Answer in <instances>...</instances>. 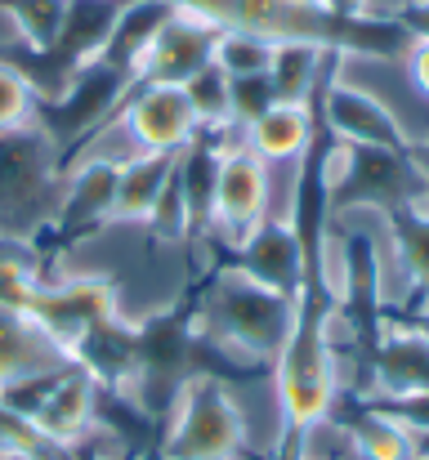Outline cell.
Returning <instances> with one entry per match:
<instances>
[{"mask_svg": "<svg viewBox=\"0 0 429 460\" xmlns=\"http://www.w3.org/2000/svg\"><path fill=\"white\" fill-rule=\"evenodd\" d=\"M210 242H170L147 224L108 219L72 242H58L49 255V278L94 282L112 300V322L143 331L152 322L174 317L192 282H201L219 260H210Z\"/></svg>", "mask_w": 429, "mask_h": 460, "instance_id": "6da1fadb", "label": "cell"}, {"mask_svg": "<svg viewBox=\"0 0 429 460\" xmlns=\"http://www.w3.org/2000/svg\"><path fill=\"white\" fill-rule=\"evenodd\" d=\"M299 296H278L260 282H251L233 260H219L197 282V305L188 317L192 353H215V376L228 371H269L282 353L286 335L295 326Z\"/></svg>", "mask_w": 429, "mask_h": 460, "instance_id": "7a4b0ae2", "label": "cell"}, {"mask_svg": "<svg viewBox=\"0 0 429 460\" xmlns=\"http://www.w3.org/2000/svg\"><path fill=\"white\" fill-rule=\"evenodd\" d=\"M335 308L331 287L322 282L313 255H308V278L299 291V313L295 326L286 335L282 353L273 358L269 376H273V394H278V411L286 425V443L295 434H304L308 425L335 416L340 402V380H335V353H331V335H326V317Z\"/></svg>", "mask_w": 429, "mask_h": 460, "instance_id": "3957f363", "label": "cell"}, {"mask_svg": "<svg viewBox=\"0 0 429 460\" xmlns=\"http://www.w3.org/2000/svg\"><path fill=\"white\" fill-rule=\"evenodd\" d=\"M197 130L201 126H197V112L183 85H130L121 108L63 156V170H76V165L121 170L143 156H170L188 148Z\"/></svg>", "mask_w": 429, "mask_h": 460, "instance_id": "277c9868", "label": "cell"}, {"mask_svg": "<svg viewBox=\"0 0 429 460\" xmlns=\"http://www.w3.org/2000/svg\"><path fill=\"white\" fill-rule=\"evenodd\" d=\"M63 188V148L40 121L0 135V242H45Z\"/></svg>", "mask_w": 429, "mask_h": 460, "instance_id": "5b68a950", "label": "cell"}, {"mask_svg": "<svg viewBox=\"0 0 429 460\" xmlns=\"http://www.w3.org/2000/svg\"><path fill=\"white\" fill-rule=\"evenodd\" d=\"M246 434L228 385L215 371L192 367L161 420V460H237Z\"/></svg>", "mask_w": 429, "mask_h": 460, "instance_id": "8992f818", "label": "cell"}, {"mask_svg": "<svg viewBox=\"0 0 429 460\" xmlns=\"http://www.w3.org/2000/svg\"><path fill=\"white\" fill-rule=\"evenodd\" d=\"M273 215V170L264 156L246 148L242 130L219 139V174H215V206L206 242L219 251H237L260 224Z\"/></svg>", "mask_w": 429, "mask_h": 460, "instance_id": "52a82bcc", "label": "cell"}, {"mask_svg": "<svg viewBox=\"0 0 429 460\" xmlns=\"http://www.w3.org/2000/svg\"><path fill=\"white\" fill-rule=\"evenodd\" d=\"M215 40H219L215 22L170 4V13L156 22V31L139 49L130 81L135 85H188L201 67L215 63Z\"/></svg>", "mask_w": 429, "mask_h": 460, "instance_id": "ba28073f", "label": "cell"}, {"mask_svg": "<svg viewBox=\"0 0 429 460\" xmlns=\"http://www.w3.org/2000/svg\"><path fill=\"white\" fill-rule=\"evenodd\" d=\"M99 402H103L99 380H94L81 362H72L63 376H54V385L45 389V398L27 411L22 429H27V438H31L36 447H45V452H54V447H58V452H72V447H81V438L94 429Z\"/></svg>", "mask_w": 429, "mask_h": 460, "instance_id": "9c48e42d", "label": "cell"}, {"mask_svg": "<svg viewBox=\"0 0 429 460\" xmlns=\"http://www.w3.org/2000/svg\"><path fill=\"white\" fill-rule=\"evenodd\" d=\"M313 112L322 117V126L335 144L380 148V153H412V144H407L403 126L394 121V112L358 85H340V81L326 76V85L313 99Z\"/></svg>", "mask_w": 429, "mask_h": 460, "instance_id": "30bf717a", "label": "cell"}, {"mask_svg": "<svg viewBox=\"0 0 429 460\" xmlns=\"http://www.w3.org/2000/svg\"><path fill=\"white\" fill-rule=\"evenodd\" d=\"M228 260L251 282H260V287H269L278 296H290V300L304 291V278H308V251H304L295 224H278V219L260 224Z\"/></svg>", "mask_w": 429, "mask_h": 460, "instance_id": "8fae6325", "label": "cell"}, {"mask_svg": "<svg viewBox=\"0 0 429 460\" xmlns=\"http://www.w3.org/2000/svg\"><path fill=\"white\" fill-rule=\"evenodd\" d=\"M76 358L27 313V308L0 305V394L22 385V380H40L54 371H67Z\"/></svg>", "mask_w": 429, "mask_h": 460, "instance_id": "7c38bea8", "label": "cell"}, {"mask_svg": "<svg viewBox=\"0 0 429 460\" xmlns=\"http://www.w3.org/2000/svg\"><path fill=\"white\" fill-rule=\"evenodd\" d=\"M135 0H67V18H63V36L49 54V67L58 72L63 90L67 81L90 67V63H103L108 54V40L117 31V22L126 18Z\"/></svg>", "mask_w": 429, "mask_h": 460, "instance_id": "4fadbf2b", "label": "cell"}, {"mask_svg": "<svg viewBox=\"0 0 429 460\" xmlns=\"http://www.w3.org/2000/svg\"><path fill=\"white\" fill-rule=\"evenodd\" d=\"M63 174H67V188H63V201H58V215H54V228H49L54 242H72V237L108 224L112 197H117V170L112 165H76V170H63Z\"/></svg>", "mask_w": 429, "mask_h": 460, "instance_id": "5bb4252c", "label": "cell"}, {"mask_svg": "<svg viewBox=\"0 0 429 460\" xmlns=\"http://www.w3.org/2000/svg\"><path fill=\"white\" fill-rule=\"evenodd\" d=\"M317 112L313 103H273L269 112H260L242 139L255 156H264L269 165H286V161H304L313 139H317Z\"/></svg>", "mask_w": 429, "mask_h": 460, "instance_id": "9a60e30c", "label": "cell"}, {"mask_svg": "<svg viewBox=\"0 0 429 460\" xmlns=\"http://www.w3.org/2000/svg\"><path fill=\"white\" fill-rule=\"evenodd\" d=\"M331 54H335V49H322V45H308V40L273 45L269 85H273L278 103H313L317 90H322L326 76H331Z\"/></svg>", "mask_w": 429, "mask_h": 460, "instance_id": "2e32d148", "label": "cell"}, {"mask_svg": "<svg viewBox=\"0 0 429 460\" xmlns=\"http://www.w3.org/2000/svg\"><path fill=\"white\" fill-rule=\"evenodd\" d=\"M380 219L412 300L429 296V206H380Z\"/></svg>", "mask_w": 429, "mask_h": 460, "instance_id": "e0dca14e", "label": "cell"}, {"mask_svg": "<svg viewBox=\"0 0 429 460\" xmlns=\"http://www.w3.org/2000/svg\"><path fill=\"white\" fill-rule=\"evenodd\" d=\"M174 156H143L117 170V197H112V219L121 224H143L152 215V206L161 201L170 174H174Z\"/></svg>", "mask_w": 429, "mask_h": 460, "instance_id": "ac0fdd59", "label": "cell"}, {"mask_svg": "<svg viewBox=\"0 0 429 460\" xmlns=\"http://www.w3.org/2000/svg\"><path fill=\"white\" fill-rule=\"evenodd\" d=\"M344 429L362 460H416V434L371 402H362L358 420H344Z\"/></svg>", "mask_w": 429, "mask_h": 460, "instance_id": "d6986e66", "label": "cell"}, {"mask_svg": "<svg viewBox=\"0 0 429 460\" xmlns=\"http://www.w3.org/2000/svg\"><path fill=\"white\" fill-rule=\"evenodd\" d=\"M4 13L13 18L18 36L27 40L31 54L49 58L58 36H63V18H67V0H0Z\"/></svg>", "mask_w": 429, "mask_h": 460, "instance_id": "ffe728a7", "label": "cell"}, {"mask_svg": "<svg viewBox=\"0 0 429 460\" xmlns=\"http://www.w3.org/2000/svg\"><path fill=\"white\" fill-rule=\"evenodd\" d=\"M183 94H188V103H192V112H197V126L201 130H210V135H228V130H237L233 126V94H228V76L210 63V67H201L188 85H183Z\"/></svg>", "mask_w": 429, "mask_h": 460, "instance_id": "44dd1931", "label": "cell"}, {"mask_svg": "<svg viewBox=\"0 0 429 460\" xmlns=\"http://www.w3.org/2000/svg\"><path fill=\"white\" fill-rule=\"evenodd\" d=\"M40 112V94H36V81L13 67V63H0V135L9 130H22L31 126Z\"/></svg>", "mask_w": 429, "mask_h": 460, "instance_id": "7402d4cb", "label": "cell"}, {"mask_svg": "<svg viewBox=\"0 0 429 460\" xmlns=\"http://www.w3.org/2000/svg\"><path fill=\"white\" fill-rule=\"evenodd\" d=\"M269 58H273V45L255 40V36H242V31H219L215 40V67L233 81V76H260L269 72Z\"/></svg>", "mask_w": 429, "mask_h": 460, "instance_id": "603a6c76", "label": "cell"}, {"mask_svg": "<svg viewBox=\"0 0 429 460\" xmlns=\"http://www.w3.org/2000/svg\"><path fill=\"white\" fill-rule=\"evenodd\" d=\"M228 94H233V126L237 130H246L260 112H269L278 103V94L269 85V72H260V76H233L228 81Z\"/></svg>", "mask_w": 429, "mask_h": 460, "instance_id": "cb8c5ba5", "label": "cell"}, {"mask_svg": "<svg viewBox=\"0 0 429 460\" xmlns=\"http://www.w3.org/2000/svg\"><path fill=\"white\" fill-rule=\"evenodd\" d=\"M403 72L416 85V94L429 99V36H412V45L403 49Z\"/></svg>", "mask_w": 429, "mask_h": 460, "instance_id": "d4e9b609", "label": "cell"}, {"mask_svg": "<svg viewBox=\"0 0 429 460\" xmlns=\"http://www.w3.org/2000/svg\"><path fill=\"white\" fill-rule=\"evenodd\" d=\"M0 460H49V452L27 447V443H0Z\"/></svg>", "mask_w": 429, "mask_h": 460, "instance_id": "484cf974", "label": "cell"}, {"mask_svg": "<svg viewBox=\"0 0 429 460\" xmlns=\"http://www.w3.org/2000/svg\"><path fill=\"white\" fill-rule=\"evenodd\" d=\"M322 4H326L331 13H340V18H358L367 0H322Z\"/></svg>", "mask_w": 429, "mask_h": 460, "instance_id": "4316f807", "label": "cell"}, {"mask_svg": "<svg viewBox=\"0 0 429 460\" xmlns=\"http://www.w3.org/2000/svg\"><path fill=\"white\" fill-rule=\"evenodd\" d=\"M407 326H412V331H416V335L425 340V349H429V305H421V308H416V313L407 317Z\"/></svg>", "mask_w": 429, "mask_h": 460, "instance_id": "83f0119b", "label": "cell"}, {"mask_svg": "<svg viewBox=\"0 0 429 460\" xmlns=\"http://www.w3.org/2000/svg\"><path fill=\"white\" fill-rule=\"evenodd\" d=\"M416 460H429V456H416Z\"/></svg>", "mask_w": 429, "mask_h": 460, "instance_id": "f1b7e54d", "label": "cell"}]
</instances>
